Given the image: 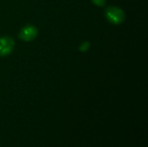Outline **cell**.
<instances>
[{"instance_id": "obj_5", "label": "cell", "mask_w": 148, "mask_h": 147, "mask_svg": "<svg viewBox=\"0 0 148 147\" xmlns=\"http://www.w3.org/2000/svg\"><path fill=\"white\" fill-rule=\"evenodd\" d=\"M88 47H89V43H88V42H84V43L82 44V46L81 47V50L86 51V50H88Z\"/></svg>"}, {"instance_id": "obj_1", "label": "cell", "mask_w": 148, "mask_h": 147, "mask_svg": "<svg viewBox=\"0 0 148 147\" xmlns=\"http://www.w3.org/2000/svg\"><path fill=\"white\" fill-rule=\"evenodd\" d=\"M106 16L108 20L114 24L121 23L125 19L124 12L117 7H109L106 10Z\"/></svg>"}, {"instance_id": "obj_2", "label": "cell", "mask_w": 148, "mask_h": 147, "mask_svg": "<svg viewBox=\"0 0 148 147\" xmlns=\"http://www.w3.org/2000/svg\"><path fill=\"white\" fill-rule=\"evenodd\" d=\"M14 48V41L10 37L0 38V56L8 55Z\"/></svg>"}, {"instance_id": "obj_3", "label": "cell", "mask_w": 148, "mask_h": 147, "mask_svg": "<svg viewBox=\"0 0 148 147\" xmlns=\"http://www.w3.org/2000/svg\"><path fill=\"white\" fill-rule=\"evenodd\" d=\"M37 36V29L35 26L28 25L23 28L19 33V38L23 41H31Z\"/></svg>"}, {"instance_id": "obj_4", "label": "cell", "mask_w": 148, "mask_h": 147, "mask_svg": "<svg viewBox=\"0 0 148 147\" xmlns=\"http://www.w3.org/2000/svg\"><path fill=\"white\" fill-rule=\"evenodd\" d=\"M94 3H95L98 6H103L106 3V0H92Z\"/></svg>"}]
</instances>
